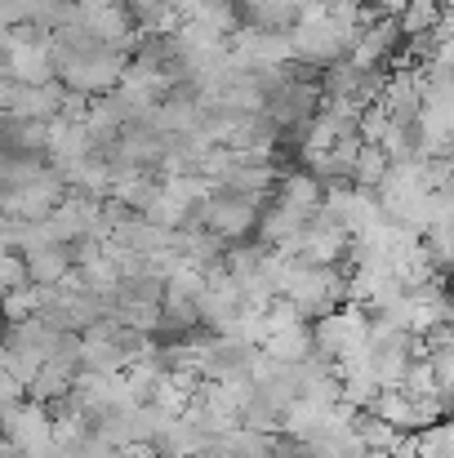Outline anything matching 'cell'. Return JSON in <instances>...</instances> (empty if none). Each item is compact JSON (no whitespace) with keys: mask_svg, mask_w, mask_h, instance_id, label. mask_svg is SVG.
I'll return each mask as SVG.
<instances>
[{"mask_svg":"<svg viewBox=\"0 0 454 458\" xmlns=\"http://www.w3.org/2000/svg\"><path fill=\"white\" fill-rule=\"evenodd\" d=\"M263 356L272 360H286V365H299L303 356H312V325H295V329H277L268 334L263 343Z\"/></svg>","mask_w":454,"mask_h":458,"instance_id":"obj_6","label":"cell"},{"mask_svg":"<svg viewBox=\"0 0 454 458\" xmlns=\"http://www.w3.org/2000/svg\"><path fill=\"white\" fill-rule=\"evenodd\" d=\"M259 214H263V200H250L241 191H227V187H214L201 205H196V223L205 232H214L223 245L232 241H250L259 232Z\"/></svg>","mask_w":454,"mask_h":458,"instance_id":"obj_2","label":"cell"},{"mask_svg":"<svg viewBox=\"0 0 454 458\" xmlns=\"http://www.w3.org/2000/svg\"><path fill=\"white\" fill-rule=\"evenodd\" d=\"M379 107H383L392 121H401V125H410V121L424 112V89H419V76H415V67H406V72H392V76H388Z\"/></svg>","mask_w":454,"mask_h":458,"instance_id":"obj_4","label":"cell"},{"mask_svg":"<svg viewBox=\"0 0 454 458\" xmlns=\"http://www.w3.org/2000/svg\"><path fill=\"white\" fill-rule=\"evenodd\" d=\"M334 419V405H321L312 396H295L286 410H281V432L295 437V441H316Z\"/></svg>","mask_w":454,"mask_h":458,"instance_id":"obj_5","label":"cell"},{"mask_svg":"<svg viewBox=\"0 0 454 458\" xmlns=\"http://www.w3.org/2000/svg\"><path fill=\"white\" fill-rule=\"evenodd\" d=\"M67 267H72V259L58 250V245H40L36 254H27V272H31V281L36 285H54V281H63L67 276Z\"/></svg>","mask_w":454,"mask_h":458,"instance_id":"obj_11","label":"cell"},{"mask_svg":"<svg viewBox=\"0 0 454 458\" xmlns=\"http://www.w3.org/2000/svg\"><path fill=\"white\" fill-rule=\"evenodd\" d=\"M365 343H370V311L361 303H343L312 320V352H321L330 365L361 356Z\"/></svg>","mask_w":454,"mask_h":458,"instance_id":"obj_1","label":"cell"},{"mask_svg":"<svg viewBox=\"0 0 454 458\" xmlns=\"http://www.w3.org/2000/svg\"><path fill=\"white\" fill-rule=\"evenodd\" d=\"M241 428H254V432H281V405L268 401V396L254 387V396L241 405Z\"/></svg>","mask_w":454,"mask_h":458,"instance_id":"obj_12","label":"cell"},{"mask_svg":"<svg viewBox=\"0 0 454 458\" xmlns=\"http://www.w3.org/2000/svg\"><path fill=\"white\" fill-rule=\"evenodd\" d=\"M441 9H446V0H406V4H401V13H397L401 36H406V40H415V36L433 31V27L441 22Z\"/></svg>","mask_w":454,"mask_h":458,"instance_id":"obj_8","label":"cell"},{"mask_svg":"<svg viewBox=\"0 0 454 458\" xmlns=\"http://www.w3.org/2000/svg\"><path fill=\"white\" fill-rule=\"evenodd\" d=\"M424 250L441 276H454V218H441L424 232Z\"/></svg>","mask_w":454,"mask_h":458,"instance_id":"obj_10","label":"cell"},{"mask_svg":"<svg viewBox=\"0 0 454 458\" xmlns=\"http://www.w3.org/2000/svg\"><path fill=\"white\" fill-rule=\"evenodd\" d=\"M268 200H277V205L295 209L303 218H312V214L321 209V200H325V182H321L312 169H281L277 191H272Z\"/></svg>","mask_w":454,"mask_h":458,"instance_id":"obj_3","label":"cell"},{"mask_svg":"<svg viewBox=\"0 0 454 458\" xmlns=\"http://www.w3.org/2000/svg\"><path fill=\"white\" fill-rule=\"evenodd\" d=\"M388 169H392V160H388V152L379 143H361V152L352 160V182L365 187V191H379V182L388 178Z\"/></svg>","mask_w":454,"mask_h":458,"instance_id":"obj_9","label":"cell"},{"mask_svg":"<svg viewBox=\"0 0 454 458\" xmlns=\"http://www.w3.org/2000/svg\"><path fill=\"white\" fill-rule=\"evenodd\" d=\"M352 428H356L361 445H365V450H374V454H388V450L401 441V428H392V423H388L383 414H374V410H356Z\"/></svg>","mask_w":454,"mask_h":458,"instance_id":"obj_7","label":"cell"},{"mask_svg":"<svg viewBox=\"0 0 454 458\" xmlns=\"http://www.w3.org/2000/svg\"><path fill=\"white\" fill-rule=\"evenodd\" d=\"M401 392H406V396H433V392H437V374H433V365H428V356H415V360L406 365V378H401Z\"/></svg>","mask_w":454,"mask_h":458,"instance_id":"obj_13","label":"cell"}]
</instances>
